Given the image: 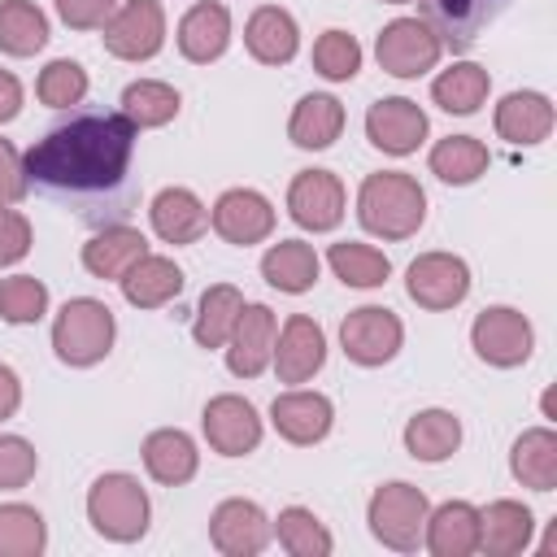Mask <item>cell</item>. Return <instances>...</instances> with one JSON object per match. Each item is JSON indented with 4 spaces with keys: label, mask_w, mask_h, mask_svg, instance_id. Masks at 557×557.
<instances>
[{
    "label": "cell",
    "mask_w": 557,
    "mask_h": 557,
    "mask_svg": "<svg viewBox=\"0 0 557 557\" xmlns=\"http://www.w3.org/2000/svg\"><path fill=\"white\" fill-rule=\"evenodd\" d=\"M131 152H135V126L122 117V109L117 113L78 109L30 144L26 174L39 187L74 200L78 218L104 222V213H122L117 200L126 191Z\"/></svg>",
    "instance_id": "1"
},
{
    "label": "cell",
    "mask_w": 557,
    "mask_h": 557,
    "mask_svg": "<svg viewBox=\"0 0 557 557\" xmlns=\"http://www.w3.org/2000/svg\"><path fill=\"white\" fill-rule=\"evenodd\" d=\"M357 218L379 239H409L426 222V191L405 170L366 174V183L357 191Z\"/></svg>",
    "instance_id": "2"
},
{
    "label": "cell",
    "mask_w": 557,
    "mask_h": 557,
    "mask_svg": "<svg viewBox=\"0 0 557 557\" xmlns=\"http://www.w3.org/2000/svg\"><path fill=\"white\" fill-rule=\"evenodd\" d=\"M117 335L113 309L96 296H74L61 305L57 322H52V348L65 366H96L109 357Z\"/></svg>",
    "instance_id": "3"
},
{
    "label": "cell",
    "mask_w": 557,
    "mask_h": 557,
    "mask_svg": "<svg viewBox=\"0 0 557 557\" xmlns=\"http://www.w3.org/2000/svg\"><path fill=\"white\" fill-rule=\"evenodd\" d=\"M87 518L104 540L135 544L148 531V492L139 487L135 474H100L87 492Z\"/></svg>",
    "instance_id": "4"
},
{
    "label": "cell",
    "mask_w": 557,
    "mask_h": 557,
    "mask_svg": "<svg viewBox=\"0 0 557 557\" xmlns=\"http://www.w3.org/2000/svg\"><path fill=\"white\" fill-rule=\"evenodd\" d=\"M426 492L413 487V483H383L374 496H370V509H366V522L374 531L379 544L396 548V553H413L422 544V527H426Z\"/></svg>",
    "instance_id": "5"
},
{
    "label": "cell",
    "mask_w": 557,
    "mask_h": 557,
    "mask_svg": "<svg viewBox=\"0 0 557 557\" xmlns=\"http://www.w3.org/2000/svg\"><path fill=\"white\" fill-rule=\"evenodd\" d=\"M440 52L444 44L426 17H396L379 30V44H374V57L392 78H422L426 70H435Z\"/></svg>",
    "instance_id": "6"
},
{
    "label": "cell",
    "mask_w": 557,
    "mask_h": 557,
    "mask_svg": "<svg viewBox=\"0 0 557 557\" xmlns=\"http://www.w3.org/2000/svg\"><path fill=\"white\" fill-rule=\"evenodd\" d=\"M100 30L104 52H113L117 61H152L165 44V9L161 0H122Z\"/></svg>",
    "instance_id": "7"
},
{
    "label": "cell",
    "mask_w": 557,
    "mask_h": 557,
    "mask_svg": "<svg viewBox=\"0 0 557 557\" xmlns=\"http://www.w3.org/2000/svg\"><path fill=\"white\" fill-rule=\"evenodd\" d=\"M405 292L413 305H422L431 313L457 309L470 296V265L453 252H422L405 270Z\"/></svg>",
    "instance_id": "8"
},
{
    "label": "cell",
    "mask_w": 557,
    "mask_h": 557,
    "mask_svg": "<svg viewBox=\"0 0 557 557\" xmlns=\"http://www.w3.org/2000/svg\"><path fill=\"white\" fill-rule=\"evenodd\" d=\"M470 344H474L479 361L500 366V370H513V366H522V361L531 357V348H535V331H531V322H527L518 309H509V305H492V309H483V313L474 318V326H470Z\"/></svg>",
    "instance_id": "9"
},
{
    "label": "cell",
    "mask_w": 557,
    "mask_h": 557,
    "mask_svg": "<svg viewBox=\"0 0 557 557\" xmlns=\"http://www.w3.org/2000/svg\"><path fill=\"white\" fill-rule=\"evenodd\" d=\"M400 339H405V326L383 305H361V309H352L339 322L344 357L357 361V366H383V361H392L400 352Z\"/></svg>",
    "instance_id": "10"
},
{
    "label": "cell",
    "mask_w": 557,
    "mask_h": 557,
    "mask_svg": "<svg viewBox=\"0 0 557 557\" xmlns=\"http://www.w3.org/2000/svg\"><path fill=\"white\" fill-rule=\"evenodd\" d=\"M200 426H205V440L213 453L222 457H244L261 444V418L252 409V400L235 396V392H222L205 405L200 413Z\"/></svg>",
    "instance_id": "11"
},
{
    "label": "cell",
    "mask_w": 557,
    "mask_h": 557,
    "mask_svg": "<svg viewBox=\"0 0 557 557\" xmlns=\"http://www.w3.org/2000/svg\"><path fill=\"white\" fill-rule=\"evenodd\" d=\"M270 535H274V527H270L265 509L257 500H244V496L222 500L209 518V540L226 557H257L270 544Z\"/></svg>",
    "instance_id": "12"
},
{
    "label": "cell",
    "mask_w": 557,
    "mask_h": 557,
    "mask_svg": "<svg viewBox=\"0 0 557 557\" xmlns=\"http://www.w3.org/2000/svg\"><path fill=\"white\" fill-rule=\"evenodd\" d=\"M287 213L305 231H335L344 222V183L331 170H300L287 187Z\"/></svg>",
    "instance_id": "13"
},
{
    "label": "cell",
    "mask_w": 557,
    "mask_h": 557,
    "mask_svg": "<svg viewBox=\"0 0 557 557\" xmlns=\"http://www.w3.org/2000/svg\"><path fill=\"white\" fill-rule=\"evenodd\" d=\"M209 226L226 244L248 248V244L270 239V231H274V205L261 191H252V187H231V191L218 196V205L209 213Z\"/></svg>",
    "instance_id": "14"
},
{
    "label": "cell",
    "mask_w": 557,
    "mask_h": 557,
    "mask_svg": "<svg viewBox=\"0 0 557 557\" xmlns=\"http://www.w3.org/2000/svg\"><path fill=\"white\" fill-rule=\"evenodd\" d=\"M326 361V335L309 313H292L274 335V374L278 383H309Z\"/></svg>",
    "instance_id": "15"
},
{
    "label": "cell",
    "mask_w": 557,
    "mask_h": 557,
    "mask_svg": "<svg viewBox=\"0 0 557 557\" xmlns=\"http://www.w3.org/2000/svg\"><path fill=\"white\" fill-rule=\"evenodd\" d=\"M274 335H278V322L265 305H244L231 335H226V366L235 379H257L270 357H274Z\"/></svg>",
    "instance_id": "16"
},
{
    "label": "cell",
    "mask_w": 557,
    "mask_h": 557,
    "mask_svg": "<svg viewBox=\"0 0 557 557\" xmlns=\"http://www.w3.org/2000/svg\"><path fill=\"white\" fill-rule=\"evenodd\" d=\"M366 135H370V144L379 152L409 157L426 139V113L413 100H405V96H383L366 113Z\"/></svg>",
    "instance_id": "17"
},
{
    "label": "cell",
    "mask_w": 557,
    "mask_h": 557,
    "mask_svg": "<svg viewBox=\"0 0 557 557\" xmlns=\"http://www.w3.org/2000/svg\"><path fill=\"white\" fill-rule=\"evenodd\" d=\"M270 422L274 431L287 440V444H318L331 435V422H335V409L322 392H305V387H292L283 396H274L270 405Z\"/></svg>",
    "instance_id": "18"
},
{
    "label": "cell",
    "mask_w": 557,
    "mask_h": 557,
    "mask_svg": "<svg viewBox=\"0 0 557 557\" xmlns=\"http://www.w3.org/2000/svg\"><path fill=\"white\" fill-rule=\"evenodd\" d=\"M174 39H178V52L187 61H196V65L218 61L226 52V44H231V13H226V4H218V0L191 4L183 13V22H178Z\"/></svg>",
    "instance_id": "19"
},
{
    "label": "cell",
    "mask_w": 557,
    "mask_h": 557,
    "mask_svg": "<svg viewBox=\"0 0 557 557\" xmlns=\"http://www.w3.org/2000/svg\"><path fill=\"white\" fill-rule=\"evenodd\" d=\"M553 131V100L544 91H509L496 104V135L513 148H535Z\"/></svg>",
    "instance_id": "20"
},
{
    "label": "cell",
    "mask_w": 557,
    "mask_h": 557,
    "mask_svg": "<svg viewBox=\"0 0 557 557\" xmlns=\"http://www.w3.org/2000/svg\"><path fill=\"white\" fill-rule=\"evenodd\" d=\"M148 218H152V231H157L165 244H174V248L196 244V239L205 235V226H209V209L200 205V196H196L191 187H161V191L152 196Z\"/></svg>",
    "instance_id": "21"
},
{
    "label": "cell",
    "mask_w": 557,
    "mask_h": 557,
    "mask_svg": "<svg viewBox=\"0 0 557 557\" xmlns=\"http://www.w3.org/2000/svg\"><path fill=\"white\" fill-rule=\"evenodd\" d=\"M509 0H426V22L440 35V44L453 48H470L483 26H492L500 17Z\"/></svg>",
    "instance_id": "22"
},
{
    "label": "cell",
    "mask_w": 557,
    "mask_h": 557,
    "mask_svg": "<svg viewBox=\"0 0 557 557\" xmlns=\"http://www.w3.org/2000/svg\"><path fill=\"white\" fill-rule=\"evenodd\" d=\"M244 48L261 61V65H287L300 48V30L296 17L278 4H261L252 9V17L244 22Z\"/></svg>",
    "instance_id": "23"
},
{
    "label": "cell",
    "mask_w": 557,
    "mask_h": 557,
    "mask_svg": "<svg viewBox=\"0 0 557 557\" xmlns=\"http://www.w3.org/2000/svg\"><path fill=\"white\" fill-rule=\"evenodd\" d=\"M144 252H148L144 231H135V226H126V222H109V226H100V231L83 244V265H87V274H96V278H122Z\"/></svg>",
    "instance_id": "24"
},
{
    "label": "cell",
    "mask_w": 557,
    "mask_h": 557,
    "mask_svg": "<svg viewBox=\"0 0 557 557\" xmlns=\"http://www.w3.org/2000/svg\"><path fill=\"white\" fill-rule=\"evenodd\" d=\"M422 540L435 557H470L479 548V509L470 500H444L426 513Z\"/></svg>",
    "instance_id": "25"
},
{
    "label": "cell",
    "mask_w": 557,
    "mask_h": 557,
    "mask_svg": "<svg viewBox=\"0 0 557 557\" xmlns=\"http://www.w3.org/2000/svg\"><path fill=\"white\" fill-rule=\"evenodd\" d=\"M535 518L522 500H492L487 509H479V548L487 557H513L531 544Z\"/></svg>",
    "instance_id": "26"
},
{
    "label": "cell",
    "mask_w": 557,
    "mask_h": 557,
    "mask_svg": "<svg viewBox=\"0 0 557 557\" xmlns=\"http://www.w3.org/2000/svg\"><path fill=\"white\" fill-rule=\"evenodd\" d=\"M117 283H122L126 305H135V309H161V305H170L183 292V270L170 257L144 252Z\"/></svg>",
    "instance_id": "27"
},
{
    "label": "cell",
    "mask_w": 557,
    "mask_h": 557,
    "mask_svg": "<svg viewBox=\"0 0 557 557\" xmlns=\"http://www.w3.org/2000/svg\"><path fill=\"white\" fill-rule=\"evenodd\" d=\"M196 466H200V453H196V440H191L187 431L161 426V431H152V435L144 440V470H148L157 483L178 487V483H187V479L196 474Z\"/></svg>",
    "instance_id": "28"
},
{
    "label": "cell",
    "mask_w": 557,
    "mask_h": 557,
    "mask_svg": "<svg viewBox=\"0 0 557 557\" xmlns=\"http://www.w3.org/2000/svg\"><path fill=\"white\" fill-rule=\"evenodd\" d=\"M509 470L522 487L531 492H553L557 487V435L548 426H531L513 440Z\"/></svg>",
    "instance_id": "29"
},
{
    "label": "cell",
    "mask_w": 557,
    "mask_h": 557,
    "mask_svg": "<svg viewBox=\"0 0 557 557\" xmlns=\"http://www.w3.org/2000/svg\"><path fill=\"white\" fill-rule=\"evenodd\" d=\"M339 131H344V104L335 96H322V91L300 96V104L292 109V122H287L292 144L296 148H309V152L331 148L339 139Z\"/></svg>",
    "instance_id": "30"
},
{
    "label": "cell",
    "mask_w": 557,
    "mask_h": 557,
    "mask_svg": "<svg viewBox=\"0 0 557 557\" xmlns=\"http://www.w3.org/2000/svg\"><path fill=\"white\" fill-rule=\"evenodd\" d=\"M261 278L287 296H300L318 283V252L305 239H278L261 257Z\"/></svg>",
    "instance_id": "31"
},
{
    "label": "cell",
    "mask_w": 557,
    "mask_h": 557,
    "mask_svg": "<svg viewBox=\"0 0 557 557\" xmlns=\"http://www.w3.org/2000/svg\"><path fill=\"white\" fill-rule=\"evenodd\" d=\"M487 91H492V78H487V70L474 65V61H453V65L440 70L435 83H431V100H435L444 113H457V117L479 113V104L487 100Z\"/></svg>",
    "instance_id": "32"
},
{
    "label": "cell",
    "mask_w": 557,
    "mask_h": 557,
    "mask_svg": "<svg viewBox=\"0 0 557 557\" xmlns=\"http://www.w3.org/2000/svg\"><path fill=\"white\" fill-rule=\"evenodd\" d=\"M461 444V422L448 409H422L405 422V448L413 461H444Z\"/></svg>",
    "instance_id": "33"
},
{
    "label": "cell",
    "mask_w": 557,
    "mask_h": 557,
    "mask_svg": "<svg viewBox=\"0 0 557 557\" xmlns=\"http://www.w3.org/2000/svg\"><path fill=\"white\" fill-rule=\"evenodd\" d=\"M178 91L161 78H135L126 91H122V117L135 126V131H152V126H165L178 117Z\"/></svg>",
    "instance_id": "34"
},
{
    "label": "cell",
    "mask_w": 557,
    "mask_h": 557,
    "mask_svg": "<svg viewBox=\"0 0 557 557\" xmlns=\"http://www.w3.org/2000/svg\"><path fill=\"white\" fill-rule=\"evenodd\" d=\"M487 165H492V157L474 135H448L431 148V174L440 183H453V187H466V183L483 178Z\"/></svg>",
    "instance_id": "35"
},
{
    "label": "cell",
    "mask_w": 557,
    "mask_h": 557,
    "mask_svg": "<svg viewBox=\"0 0 557 557\" xmlns=\"http://www.w3.org/2000/svg\"><path fill=\"white\" fill-rule=\"evenodd\" d=\"M239 309H244L239 287H231V283L205 287L200 309H196V322H191L196 344H200V348H222L226 335H231V326H235V318H239Z\"/></svg>",
    "instance_id": "36"
},
{
    "label": "cell",
    "mask_w": 557,
    "mask_h": 557,
    "mask_svg": "<svg viewBox=\"0 0 557 557\" xmlns=\"http://www.w3.org/2000/svg\"><path fill=\"white\" fill-rule=\"evenodd\" d=\"M48 44V17L30 0H0V52L35 57Z\"/></svg>",
    "instance_id": "37"
},
{
    "label": "cell",
    "mask_w": 557,
    "mask_h": 557,
    "mask_svg": "<svg viewBox=\"0 0 557 557\" xmlns=\"http://www.w3.org/2000/svg\"><path fill=\"white\" fill-rule=\"evenodd\" d=\"M326 261H331V270H335V278H339L344 287H383L387 274H392V261H387L379 248L357 244V239L331 244Z\"/></svg>",
    "instance_id": "38"
},
{
    "label": "cell",
    "mask_w": 557,
    "mask_h": 557,
    "mask_svg": "<svg viewBox=\"0 0 557 557\" xmlns=\"http://www.w3.org/2000/svg\"><path fill=\"white\" fill-rule=\"evenodd\" d=\"M274 535H278V544H283L292 557H326V553L335 548L331 531H326V527L318 522V513L305 509V505H287V509L278 513V522H274Z\"/></svg>",
    "instance_id": "39"
},
{
    "label": "cell",
    "mask_w": 557,
    "mask_h": 557,
    "mask_svg": "<svg viewBox=\"0 0 557 557\" xmlns=\"http://www.w3.org/2000/svg\"><path fill=\"white\" fill-rule=\"evenodd\" d=\"M48 544L44 513L30 505H0V557H39Z\"/></svg>",
    "instance_id": "40"
},
{
    "label": "cell",
    "mask_w": 557,
    "mask_h": 557,
    "mask_svg": "<svg viewBox=\"0 0 557 557\" xmlns=\"http://www.w3.org/2000/svg\"><path fill=\"white\" fill-rule=\"evenodd\" d=\"M35 96L48 104V109H74L83 104L87 96V70L70 57H57L39 70V83H35Z\"/></svg>",
    "instance_id": "41"
},
{
    "label": "cell",
    "mask_w": 557,
    "mask_h": 557,
    "mask_svg": "<svg viewBox=\"0 0 557 557\" xmlns=\"http://www.w3.org/2000/svg\"><path fill=\"white\" fill-rule=\"evenodd\" d=\"M44 313H48V287L35 274L0 278V318L4 322L26 326V322H39Z\"/></svg>",
    "instance_id": "42"
},
{
    "label": "cell",
    "mask_w": 557,
    "mask_h": 557,
    "mask_svg": "<svg viewBox=\"0 0 557 557\" xmlns=\"http://www.w3.org/2000/svg\"><path fill=\"white\" fill-rule=\"evenodd\" d=\"M313 70L331 83H348L361 70V44L348 30H326L313 44Z\"/></svg>",
    "instance_id": "43"
},
{
    "label": "cell",
    "mask_w": 557,
    "mask_h": 557,
    "mask_svg": "<svg viewBox=\"0 0 557 557\" xmlns=\"http://www.w3.org/2000/svg\"><path fill=\"white\" fill-rule=\"evenodd\" d=\"M35 444L22 435H0V492H17L35 479Z\"/></svg>",
    "instance_id": "44"
},
{
    "label": "cell",
    "mask_w": 557,
    "mask_h": 557,
    "mask_svg": "<svg viewBox=\"0 0 557 557\" xmlns=\"http://www.w3.org/2000/svg\"><path fill=\"white\" fill-rule=\"evenodd\" d=\"M26 191H30L26 157L9 139H0V205H17V200H26Z\"/></svg>",
    "instance_id": "45"
},
{
    "label": "cell",
    "mask_w": 557,
    "mask_h": 557,
    "mask_svg": "<svg viewBox=\"0 0 557 557\" xmlns=\"http://www.w3.org/2000/svg\"><path fill=\"white\" fill-rule=\"evenodd\" d=\"M70 30H100L122 0H52Z\"/></svg>",
    "instance_id": "46"
},
{
    "label": "cell",
    "mask_w": 557,
    "mask_h": 557,
    "mask_svg": "<svg viewBox=\"0 0 557 557\" xmlns=\"http://www.w3.org/2000/svg\"><path fill=\"white\" fill-rule=\"evenodd\" d=\"M26 252H30V222L17 209L0 205V265H17Z\"/></svg>",
    "instance_id": "47"
},
{
    "label": "cell",
    "mask_w": 557,
    "mask_h": 557,
    "mask_svg": "<svg viewBox=\"0 0 557 557\" xmlns=\"http://www.w3.org/2000/svg\"><path fill=\"white\" fill-rule=\"evenodd\" d=\"M17 113H22V83L17 74L0 70V122H13Z\"/></svg>",
    "instance_id": "48"
},
{
    "label": "cell",
    "mask_w": 557,
    "mask_h": 557,
    "mask_svg": "<svg viewBox=\"0 0 557 557\" xmlns=\"http://www.w3.org/2000/svg\"><path fill=\"white\" fill-rule=\"evenodd\" d=\"M17 405H22V383H17V374L0 361V422H4V418H13V413H17Z\"/></svg>",
    "instance_id": "49"
},
{
    "label": "cell",
    "mask_w": 557,
    "mask_h": 557,
    "mask_svg": "<svg viewBox=\"0 0 557 557\" xmlns=\"http://www.w3.org/2000/svg\"><path fill=\"white\" fill-rule=\"evenodd\" d=\"M383 4H405V0H383Z\"/></svg>",
    "instance_id": "50"
}]
</instances>
